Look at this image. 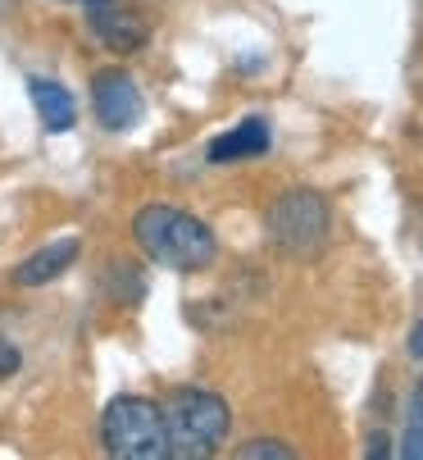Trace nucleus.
<instances>
[{
  "label": "nucleus",
  "instance_id": "1",
  "mask_svg": "<svg viewBox=\"0 0 423 460\" xmlns=\"http://www.w3.org/2000/svg\"><path fill=\"white\" fill-rule=\"evenodd\" d=\"M132 242L173 274H200L219 260L215 228L178 206H141L132 215Z\"/></svg>",
  "mask_w": 423,
  "mask_h": 460
},
{
  "label": "nucleus",
  "instance_id": "2",
  "mask_svg": "<svg viewBox=\"0 0 423 460\" xmlns=\"http://www.w3.org/2000/svg\"><path fill=\"white\" fill-rule=\"evenodd\" d=\"M164 411V429H169V456L178 460H205L215 456L228 433H233V411L219 392L205 387H178Z\"/></svg>",
  "mask_w": 423,
  "mask_h": 460
},
{
  "label": "nucleus",
  "instance_id": "3",
  "mask_svg": "<svg viewBox=\"0 0 423 460\" xmlns=\"http://www.w3.org/2000/svg\"><path fill=\"white\" fill-rule=\"evenodd\" d=\"M101 451L110 460H169L164 411L146 397H114L101 411Z\"/></svg>",
  "mask_w": 423,
  "mask_h": 460
},
{
  "label": "nucleus",
  "instance_id": "4",
  "mask_svg": "<svg viewBox=\"0 0 423 460\" xmlns=\"http://www.w3.org/2000/svg\"><path fill=\"white\" fill-rule=\"evenodd\" d=\"M269 237L278 251L287 255H314L323 242H328V228H332V210L323 201V191L314 187H292L282 191L278 201L269 206Z\"/></svg>",
  "mask_w": 423,
  "mask_h": 460
},
{
  "label": "nucleus",
  "instance_id": "5",
  "mask_svg": "<svg viewBox=\"0 0 423 460\" xmlns=\"http://www.w3.org/2000/svg\"><path fill=\"white\" fill-rule=\"evenodd\" d=\"M92 105L105 133H128V128L141 119V92L132 83V74L123 69H101L92 78Z\"/></svg>",
  "mask_w": 423,
  "mask_h": 460
},
{
  "label": "nucleus",
  "instance_id": "6",
  "mask_svg": "<svg viewBox=\"0 0 423 460\" xmlns=\"http://www.w3.org/2000/svg\"><path fill=\"white\" fill-rule=\"evenodd\" d=\"M87 28L96 32V41H105L114 55H132L146 46V23H141L137 10L119 5V0H96V5H87Z\"/></svg>",
  "mask_w": 423,
  "mask_h": 460
},
{
  "label": "nucleus",
  "instance_id": "7",
  "mask_svg": "<svg viewBox=\"0 0 423 460\" xmlns=\"http://www.w3.org/2000/svg\"><path fill=\"white\" fill-rule=\"evenodd\" d=\"M269 146H273L269 119L251 114V119H242L237 128H228L224 137H215V142H209V146H205V160H209V164H237V160H260V155H269Z\"/></svg>",
  "mask_w": 423,
  "mask_h": 460
},
{
  "label": "nucleus",
  "instance_id": "8",
  "mask_svg": "<svg viewBox=\"0 0 423 460\" xmlns=\"http://www.w3.org/2000/svg\"><path fill=\"white\" fill-rule=\"evenodd\" d=\"M83 255V242L78 237H59V242H50V246H41V251H32L23 265L10 274L14 279V288H46V283H55V279H64L68 274V265Z\"/></svg>",
  "mask_w": 423,
  "mask_h": 460
},
{
  "label": "nucleus",
  "instance_id": "9",
  "mask_svg": "<svg viewBox=\"0 0 423 460\" xmlns=\"http://www.w3.org/2000/svg\"><path fill=\"white\" fill-rule=\"evenodd\" d=\"M28 96L37 105V119L46 123V133H68V128L78 123V105L68 96L59 83L50 78H28Z\"/></svg>",
  "mask_w": 423,
  "mask_h": 460
},
{
  "label": "nucleus",
  "instance_id": "10",
  "mask_svg": "<svg viewBox=\"0 0 423 460\" xmlns=\"http://www.w3.org/2000/svg\"><path fill=\"white\" fill-rule=\"evenodd\" d=\"M396 456L405 460H423V378L414 383L410 392V411H405V433H401V447Z\"/></svg>",
  "mask_w": 423,
  "mask_h": 460
},
{
  "label": "nucleus",
  "instance_id": "11",
  "mask_svg": "<svg viewBox=\"0 0 423 460\" xmlns=\"http://www.w3.org/2000/svg\"><path fill=\"white\" fill-rule=\"evenodd\" d=\"M237 460H296V447H287L282 438H251L237 447Z\"/></svg>",
  "mask_w": 423,
  "mask_h": 460
},
{
  "label": "nucleus",
  "instance_id": "12",
  "mask_svg": "<svg viewBox=\"0 0 423 460\" xmlns=\"http://www.w3.org/2000/svg\"><path fill=\"white\" fill-rule=\"evenodd\" d=\"M23 369V356H19V347L10 342V338H0V378H14Z\"/></svg>",
  "mask_w": 423,
  "mask_h": 460
},
{
  "label": "nucleus",
  "instance_id": "13",
  "mask_svg": "<svg viewBox=\"0 0 423 460\" xmlns=\"http://www.w3.org/2000/svg\"><path fill=\"white\" fill-rule=\"evenodd\" d=\"M392 451H396V447H392V438H387V433H374V438H369V447H365V456H369V460H383V456H392Z\"/></svg>",
  "mask_w": 423,
  "mask_h": 460
},
{
  "label": "nucleus",
  "instance_id": "14",
  "mask_svg": "<svg viewBox=\"0 0 423 460\" xmlns=\"http://www.w3.org/2000/svg\"><path fill=\"white\" fill-rule=\"evenodd\" d=\"M405 351L414 356V360H423V319L410 328V338H405Z\"/></svg>",
  "mask_w": 423,
  "mask_h": 460
},
{
  "label": "nucleus",
  "instance_id": "15",
  "mask_svg": "<svg viewBox=\"0 0 423 460\" xmlns=\"http://www.w3.org/2000/svg\"><path fill=\"white\" fill-rule=\"evenodd\" d=\"M83 5H96V0H83Z\"/></svg>",
  "mask_w": 423,
  "mask_h": 460
}]
</instances>
